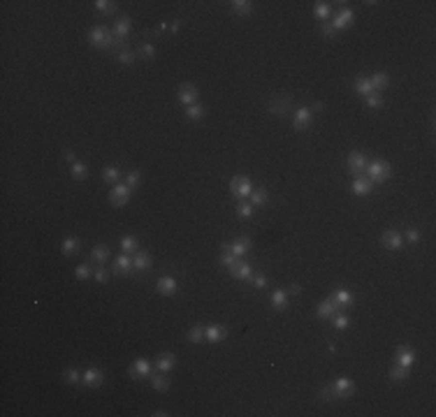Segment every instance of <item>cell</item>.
<instances>
[{"instance_id":"6da1fadb","label":"cell","mask_w":436,"mask_h":417,"mask_svg":"<svg viewBox=\"0 0 436 417\" xmlns=\"http://www.w3.org/2000/svg\"><path fill=\"white\" fill-rule=\"evenodd\" d=\"M364 172H367V176H369L371 183H385L388 178L392 176V167H390V162H385V160H371Z\"/></svg>"},{"instance_id":"7a4b0ae2","label":"cell","mask_w":436,"mask_h":417,"mask_svg":"<svg viewBox=\"0 0 436 417\" xmlns=\"http://www.w3.org/2000/svg\"><path fill=\"white\" fill-rule=\"evenodd\" d=\"M88 42L97 49H109V47H114V35H112V31H107L105 26H96L88 32Z\"/></svg>"},{"instance_id":"3957f363","label":"cell","mask_w":436,"mask_h":417,"mask_svg":"<svg viewBox=\"0 0 436 417\" xmlns=\"http://www.w3.org/2000/svg\"><path fill=\"white\" fill-rule=\"evenodd\" d=\"M230 192H232L234 197L244 199V197H251V192H253V183H251V178L248 176H234L230 181Z\"/></svg>"},{"instance_id":"277c9868","label":"cell","mask_w":436,"mask_h":417,"mask_svg":"<svg viewBox=\"0 0 436 417\" xmlns=\"http://www.w3.org/2000/svg\"><path fill=\"white\" fill-rule=\"evenodd\" d=\"M130 195H132V188H128L126 183H118L109 190V204L112 207H126L130 202Z\"/></svg>"},{"instance_id":"5b68a950","label":"cell","mask_w":436,"mask_h":417,"mask_svg":"<svg viewBox=\"0 0 436 417\" xmlns=\"http://www.w3.org/2000/svg\"><path fill=\"white\" fill-rule=\"evenodd\" d=\"M112 35H114V47H116L118 51L123 49V42H126V37L130 35V16H121V19L114 23V31H112Z\"/></svg>"},{"instance_id":"8992f818","label":"cell","mask_w":436,"mask_h":417,"mask_svg":"<svg viewBox=\"0 0 436 417\" xmlns=\"http://www.w3.org/2000/svg\"><path fill=\"white\" fill-rule=\"evenodd\" d=\"M311 123H313V112H311L308 107H299L297 112L292 114V128H295L297 132L311 128Z\"/></svg>"},{"instance_id":"52a82bcc","label":"cell","mask_w":436,"mask_h":417,"mask_svg":"<svg viewBox=\"0 0 436 417\" xmlns=\"http://www.w3.org/2000/svg\"><path fill=\"white\" fill-rule=\"evenodd\" d=\"M332 389L337 392V399H351V396L355 394V383H353L351 378L341 375V378H337V380L332 383Z\"/></svg>"},{"instance_id":"ba28073f","label":"cell","mask_w":436,"mask_h":417,"mask_svg":"<svg viewBox=\"0 0 436 417\" xmlns=\"http://www.w3.org/2000/svg\"><path fill=\"white\" fill-rule=\"evenodd\" d=\"M128 373L132 380H144V378H151L153 373V366L146 362V359H137V362H132L128 369Z\"/></svg>"},{"instance_id":"9c48e42d","label":"cell","mask_w":436,"mask_h":417,"mask_svg":"<svg viewBox=\"0 0 436 417\" xmlns=\"http://www.w3.org/2000/svg\"><path fill=\"white\" fill-rule=\"evenodd\" d=\"M381 243H383L388 250H399V248H404V234H399L397 229H388V232H383V237H381Z\"/></svg>"},{"instance_id":"30bf717a","label":"cell","mask_w":436,"mask_h":417,"mask_svg":"<svg viewBox=\"0 0 436 417\" xmlns=\"http://www.w3.org/2000/svg\"><path fill=\"white\" fill-rule=\"evenodd\" d=\"M81 383H84L86 387H100L105 383V371L91 366V369H86L84 373H81Z\"/></svg>"},{"instance_id":"8fae6325","label":"cell","mask_w":436,"mask_h":417,"mask_svg":"<svg viewBox=\"0 0 436 417\" xmlns=\"http://www.w3.org/2000/svg\"><path fill=\"white\" fill-rule=\"evenodd\" d=\"M227 269H230V273H232L237 281H251V276H253V267H251L248 262H242V260L230 264Z\"/></svg>"},{"instance_id":"7c38bea8","label":"cell","mask_w":436,"mask_h":417,"mask_svg":"<svg viewBox=\"0 0 436 417\" xmlns=\"http://www.w3.org/2000/svg\"><path fill=\"white\" fill-rule=\"evenodd\" d=\"M177 95H179V102L181 104L191 107V104L197 102V97H200V91H197V86H193V83H183Z\"/></svg>"},{"instance_id":"4fadbf2b","label":"cell","mask_w":436,"mask_h":417,"mask_svg":"<svg viewBox=\"0 0 436 417\" xmlns=\"http://www.w3.org/2000/svg\"><path fill=\"white\" fill-rule=\"evenodd\" d=\"M364 169H367V158H364V153L353 151L351 156H348V172L355 174V176H362V172H364Z\"/></svg>"},{"instance_id":"5bb4252c","label":"cell","mask_w":436,"mask_h":417,"mask_svg":"<svg viewBox=\"0 0 436 417\" xmlns=\"http://www.w3.org/2000/svg\"><path fill=\"white\" fill-rule=\"evenodd\" d=\"M353 21H355V12L346 7V10H341L339 14L334 16V21H332V28L339 32V31H343V28H351Z\"/></svg>"},{"instance_id":"9a60e30c","label":"cell","mask_w":436,"mask_h":417,"mask_svg":"<svg viewBox=\"0 0 436 417\" xmlns=\"http://www.w3.org/2000/svg\"><path fill=\"white\" fill-rule=\"evenodd\" d=\"M204 338H207L209 343H223L225 338H227V329H225L223 324H209V327L204 329Z\"/></svg>"},{"instance_id":"2e32d148","label":"cell","mask_w":436,"mask_h":417,"mask_svg":"<svg viewBox=\"0 0 436 417\" xmlns=\"http://www.w3.org/2000/svg\"><path fill=\"white\" fill-rule=\"evenodd\" d=\"M177 288H179V283H177L174 276H160L158 283H156V290H158L162 297H172V294L177 292Z\"/></svg>"},{"instance_id":"e0dca14e","label":"cell","mask_w":436,"mask_h":417,"mask_svg":"<svg viewBox=\"0 0 436 417\" xmlns=\"http://www.w3.org/2000/svg\"><path fill=\"white\" fill-rule=\"evenodd\" d=\"M135 271V264H132V257H130L128 253H123V255H118L116 262H114V273L118 276H130Z\"/></svg>"},{"instance_id":"ac0fdd59","label":"cell","mask_w":436,"mask_h":417,"mask_svg":"<svg viewBox=\"0 0 436 417\" xmlns=\"http://www.w3.org/2000/svg\"><path fill=\"white\" fill-rule=\"evenodd\" d=\"M288 109H290V97H288V95H278V97H274V100L269 102V112L274 116L288 114Z\"/></svg>"},{"instance_id":"d6986e66","label":"cell","mask_w":436,"mask_h":417,"mask_svg":"<svg viewBox=\"0 0 436 417\" xmlns=\"http://www.w3.org/2000/svg\"><path fill=\"white\" fill-rule=\"evenodd\" d=\"M174 364H177L174 353H160L158 359H156V369H158L160 373H170L172 369H174Z\"/></svg>"},{"instance_id":"ffe728a7","label":"cell","mask_w":436,"mask_h":417,"mask_svg":"<svg viewBox=\"0 0 436 417\" xmlns=\"http://www.w3.org/2000/svg\"><path fill=\"white\" fill-rule=\"evenodd\" d=\"M371 188H373V183H371V181H369V178L357 176V178H355V181H353L351 190H353V195H357V197H367V195L371 192Z\"/></svg>"},{"instance_id":"44dd1931","label":"cell","mask_w":436,"mask_h":417,"mask_svg":"<svg viewBox=\"0 0 436 417\" xmlns=\"http://www.w3.org/2000/svg\"><path fill=\"white\" fill-rule=\"evenodd\" d=\"M332 302L337 304V308H348L355 304V297H353L351 290H337L332 294Z\"/></svg>"},{"instance_id":"7402d4cb","label":"cell","mask_w":436,"mask_h":417,"mask_svg":"<svg viewBox=\"0 0 436 417\" xmlns=\"http://www.w3.org/2000/svg\"><path fill=\"white\" fill-rule=\"evenodd\" d=\"M413 359H415V353H413V348L411 345H399L397 348V364L399 366H408L413 364Z\"/></svg>"},{"instance_id":"603a6c76","label":"cell","mask_w":436,"mask_h":417,"mask_svg":"<svg viewBox=\"0 0 436 417\" xmlns=\"http://www.w3.org/2000/svg\"><path fill=\"white\" fill-rule=\"evenodd\" d=\"M248 248H251V237H239V239H234L232 243H230V250H232V255L239 260L242 255H246L248 253Z\"/></svg>"},{"instance_id":"cb8c5ba5","label":"cell","mask_w":436,"mask_h":417,"mask_svg":"<svg viewBox=\"0 0 436 417\" xmlns=\"http://www.w3.org/2000/svg\"><path fill=\"white\" fill-rule=\"evenodd\" d=\"M316 313H318V318H323V320H330L332 315L337 313V304L332 302V297H330V299H325V302H320V304H318Z\"/></svg>"},{"instance_id":"d4e9b609","label":"cell","mask_w":436,"mask_h":417,"mask_svg":"<svg viewBox=\"0 0 436 417\" xmlns=\"http://www.w3.org/2000/svg\"><path fill=\"white\" fill-rule=\"evenodd\" d=\"M91 260L96 262V264H107V260H109V248H107L105 243L93 246V250H91Z\"/></svg>"},{"instance_id":"484cf974","label":"cell","mask_w":436,"mask_h":417,"mask_svg":"<svg viewBox=\"0 0 436 417\" xmlns=\"http://www.w3.org/2000/svg\"><path fill=\"white\" fill-rule=\"evenodd\" d=\"M132 264H135V271H149L153 260H151L149 253H142V250H139L137 255L132 257Z\"/></svg>"},{"instance_id":"4316f807","label":"cell","mask_w":436,"mask_h":417,"mask_svg":"<svg viewBox=\"0 0 436 417\" xmlns=\"http://www.w3.org/2000/svg\"><path fill=\"white\" fill-rule=\"evenodd\" d=\"M369 81H371L373 91H376V93H381V91H385V88L390 86V74H388V72H376Z\"/></svg>"},{"instance_id":"83f0119b","label":"cell","mask_w":436,"mask_h":417,"mask_svg":"<svg viewBox=\"0 0 436 417\" xmlns=\"http://www.w3.org/2000/svg\"><path fill=\"white\" fill-rule=\"evenodd\" d=\"M286 306H288V292L286 290L272 292V308H274V311H283Z\"/></svg>"},{"instance_id":"f1b7e54d","label":"cell","mask_w":436,"mask_h":417,"mask_svg":"<svg viewBox=\"0 0 436 417\" xmlns=\"http://www.w3.org/2000/svg\"><path fill=\"white\" fill-rule=\"evenodd\" d=\"M355 91H357L360 95H364V97H369L371 93H376L371 81H369V77H357V79H355Z\"/></svg>"},{"instance_id":"f546056e","label":"cell","mask_w":436,"mask_h":417,"mask_svg":"<svg viewBox=\"0 0 436 417\" xmlns=\"http://www.w3.org/2000/svg\"><path fill=\"white\" fill-rule=\"evenodd\" d=\"M230 5H232V12L239 14V16H248V14L253 12V2H251V0H234Z\"/></svg>"},{"instance_id":"4dcf8cb0","label":"cell","mask_w":436,"mask_h":417,"mask_svg":"<svg viewBox=\"0 0 436 417\" xmlns=\"http://www.w3.org/2000/svg\"><path fill=\"white\" fill-rule=\"evenodd\" d=\"M151 385L153 389H158V392H167V387H170V380H167V373H151Z\"/></svg>"},{"instance_id":"1f68e13d","label":"cell","mask_w":436,"mask_h":417,"mask_svg":"<svg viewBox=\"0 0 436 417\" xmlns=\"http://www.w3.org/2000/svg\"><path fill=\"white\" fill-rule=\"evenodd\" d=\"M70 176L77 178V181L88 178V165H86V162H72V167H70Z\"/></svg>"},{"instance_id":"d6a6232c","label":"cell","mask_w":436,"mask_h":417,"mask_svg":"<svg viewBox=\"0 0 436 417\" xmlns=\"http://www.w3.org/2000/svg\"><path fill=\"white\" fill-rule=\"evenodd\" d=\"M61 250H63V255H75V253H79V239H77V237H65L63 243H61Z\"/></svg>"},{"instance_id":"836d02e7","label":"cell","mask_w":436,"mask_h":417,"mask_svg":"<svg viewBox=\"0 0 436 417\" xmlns=\"http://www.w3.org/2000/svg\"><path fill=\"white\" fill-rule=\"evenodd\" d=\"M137 56L142 61H153V58H156V47H153L151 42H142L137 49Z\"/></svg>"},{"instance_id":"e575fe53","label":"cell","mask_w":436,"mask_h":417,"mask_svg":"<svg viewBox=\"0 0 436 417\" xmlns=\"http://www.w3.org/2000/svg\"><path fill=\"white\" fill-rule=\"evenodd\" d=\"M269 195H267L265 188H253V192H251V204L253 207H265Z\"/></svg>"},{"instance_id":"d590c367","label":"cell","mask_w":436,"mask_h":417,"mask_svg":"<svg viewBox=\"0 0 436 417\" xmlns=\"http://www.w3.org/2000/svg\"><path fill=\"white\" fill-rule=\"evenodd\" d=\"M118 178H121V169H118L116 165H109L102 169V181H107V183H116Z\"/></svg>"},{"instance_id":"8d00e7d4","label":"cell","mask_w":436,"mask_h":417,"mask_svg":"<svg viewBox=\"0 0 436 417\" xmlns=\"http://www.w3.org/2000/svg\"><path fill=\"white\" fill-rule=\"evenodd\" d=\"M221 257H218V264H223V267H230V264H234L237 262V257L232 255V250H230V243H223L221 246Z\"/></svg>"},{"instance_id":"74e56055","label":"cell","mask_w":436,"mask_h":417,"mask_svg":"<svg viewBox=\"0 0 436 417\" xmlns=\"http://www.w3.org/2000/svg\"><path fill=\"white\" fill-rule=\"evenodd\" d=\"M313 14L318 16V19H323V21H327L330 19V14H332V5L330 2H316V7H313Z\"/></svg>"},{"instance_id":"f35d334b","label":"cell","mask_w":436,"mask_h":417,"mask_svg":"<svg viewBox=\"0 0 436 417\" xmlns=\"http://www.w3.org/2000/svg\"><path fill=\"white\" fill-rule=\"evenodd\" d=\"M186 116H188L191 121H202V118H204V107L200 102L191 104V107H186Z\"/></svg>"},{"instance_id":"ab89813d","label":"cell","mask_w":436,"mask_h":417,"mask_svg":"<svg viewBox=\"0 0 436 417\" xmlns=\"http://www.w3.org/2000/svg\"><path fill=\"white\" fill-rule=\"evenodd\" d=\"M191 343H204L207 338H204V329L200 327V324H195V327H191L188 329V336H186Z\"/></svg>"},{"instance_id":"60d3db41","label":"cell","mask_w":436,"mask_h":417,"mask_svg":"<svg viewBox=\"0 0 436 417\" xmlns=\"http://www.w3.org/2000/svg\"><path fill=\"white\" fill-rule=\"evenodd\" d=\"M137 246H139V239L137 237H123V239H121V250H123V253H135V250H137Z\"/></svg>"},{"instance_id":"b9f144b4","label":"cell","mask_w":436,"mask_h":417,"mask_svg":"<svg viewBox=\"0 0 436 417\" xmlns=\"http://www.w3.org/2000/svg\"><path fill=\"white\" fill-rule=\"evenodd\" d=\"M390 378H392L394 383H404L406 378H408V369H406V366L394 364L392 369H390Z\"/></svg>"},{"instance_id":"7bdbcfd3","label":"cell","mask_w":436,"mask_h":417,"mask_svg":"<svg viewBox=\"0 0 436 417\" xmlns=\"http://www.w3.org/2000/svg\"><path fill=\"white\" fill-rule=\"evenodd\" d=\"M332 324H334L337 329H348V327H351V318H348L346 313H334V315H332Z\"/></svg>"},{"instance_id":"ee69618b","label":"cell","mask_w":436,"mask_h":417,"mask_svg":"<svg viewBox=\"0 0 436 417\" xmlns=\"http://www.w3.org/2000/svg\"><path fill=\"white\" fill-rule=\"evenodd\" d=\"M93 5H96V10L102 12V14H114V12H116V2H112V0H96Z\"/></svg>"},{"instance_id":"f6af8a7d","label":"cell","mask_w":436,"mask_h":417,"mask_svg":"<svg viewBox=\"0 0 436 417\" xmlns=\"http://www.w3.org/2000/svg\"><path fill=\"white\" fill-rule=\"evenodd\" d=\"M75 276H77V281H88V278L93 276L91 264H79V267L75 269Z\"/></svg>"},{"instance_id":"bcb514c9","label":"cell","mask_w":436,"mask_h":417,"mask_svg":"<svg viewBox=\"0 0 436 417\" xmlns=\"http://www.w3.org/2000/svg\"><path fill=\"white\" fill-rule=\"evenodd\" d=\"M63 380L67 383V385H75V383L81 380V373H79L77 369H65V371H63Z\"/></svg>"},{"instance_id":"7dc6e473","label":"cell","mask_w":436,"mask_h":417,"mask_svg":"<svg viewBox=\"0 0 436 417\" xmlns=\"http://www.w3.org/2000/svg\"><path fill=\"white\" fill-rule=\"evenodd\" d=\"M253 204H246V202H239V204H237V216H239V218H251V216H253Z\"/></svg>"},{"instance_id":"c3c4849f","label":"cell","mask_w":436,"mask_h":417,"mask_svg":"<svg viewBox=\"0 0 436 417\" xmlns=\"http://www.w3.org/2000/svg\"><path fill=\"white\" fill-rule=\"evenodd\" d=\"M139 181H142V174H139V169H132V172H128V174H126V186H128V188H137Z\"/></svg>"},{"instance_id":"681fc988","label":"cell","mask_w":436,"mask_h":417,"mask_svg":"<svg viewBox=\"0 0 436 417\" xmlns=\"http://www.w3.org/2000/svg\"><path fill=\"white\" fill-rule=\"evenodd\" d=\"M118 63H121V65H132V63H135V53L130 51V49H121V51H118Z\"/></svg>"},{"instance_id":"f907efd6","label":"cell","mask_w":436,"mask_h":417,"mask_svg":"<svg viewBox=\"0 0 436 417\" xmlns=\"http://www.w3.org/2000/svg\"><path fill=\"white\" fill-rule=\"evenodd\" d=\"M364 100H367V107H373V109H376V107H383V104H385V100L381 97V93H371L369 97H364Z\"/></svg>"},{"instance_id":"816d5d0a","label":"cell","mask_w":436,"mask_h":417,"mask_svg":"<svg viewBox=\"0 0 436 417\" xmlns=\"http://www.w3.org/2000/svg\"><path fill=\"white\" fill-rule=\"evenodd\" d=\"M320 399L323 401H337V392L332 389V385H325L320 389Z\"/></svg>"},{"instance_id":"f5cc1de1","label":"cell","mask_w":436,"mask_h":417,"mask_svg":"<svg viewBox=\"0 0 436 417\" xmlns=\"http://www.w3.org/2000/svg\"><path fill=\"white\" fill-rule=\"evenodd\" d=\"M93 278H96L97 283H107V281H109V273H107V269L102 267V264H100V267L93 271Z\"/></svg>"},{"instance_id":"db71d44e","label":"cell","mask_w":436,"mask_h":417,"mask_svg":"<svg viewBox=\"0 0 436 417\" xmlns=\"http://www.w3.org/2000/svg\"><path fill=\"white\" fill-rule=\"evenodd\" d=\"M251 281H253V285H256L258 290L267 288V276H265V273H256V276H251Z\"/></svg>"},{"instance_id":"11a10c76","label":"cell","mask_w":436,"mask_h":417,"mask_svg":"<svg viewBox=\"0 0 436 417\" xmlns=\"http://www.w3.org/2000/svg\"><path fill=\"white\" fill-rule=\"evenodd\" d=\"M320 32H323V37H327V40H334V37H337V31L332 28V23H323Z\"/></svg>"},{"instance_id":"9f6ffc18","label":"cell","mask_w":436,"mask_h":417,"mask_svg":"<svg viewBox=\"0 0 436 417\" xmlns=\"http://www.w3.org/2000/svg\"><path fill=\"white\" fill-rule=\"evenodd\" d=\"M406 239L411 241V243H418V241H420V229H415V227L406 229Z\"/></svg>"},{"instance_id":"6f0895ef","label":"cell","mask_w":436,"mask_h":417,"mask_svg":"<svg viewBox=\"0 0 436 417\" xmlns=\"http://www.w3.org/2000/svg\"><path fill=\"white\" fill-rule=\"evenodd\" d=\"M63 158L67 160V162H77V153L75 151H70V148H65L63 151Z\"/></svg>"},{"instance_id":"680465c9","label":"cell","mask_w":436,"mask_h":417,"mask_svg":"<svg viewBox=\"0 0 436 417\" xmlns=\"http://www.w3.org/2000/svg\"><path fill=\"white\" fill-rule=\"evenodd\" d=\"M288 292H290V294H299V292H302V288H299L297 283H292V285H290V290H288Z\"/></svg>"},{"instance_id":"91938a15","label":"cell","mask_w":436,"mask_h":417,"mask_svg":"<svg viewBox=\"0 0 436 417\" xmlns=\"http://www.w3.org/2000/svg\"><path fill=\"white\" fill-rule=\"evenodd\" d=\"M323 109H325V104H323V102H316V104H313V109H311V112H323Z\"/></svg>"},{"instance_id":"94428289","label":"cell","mask_w":436,"mask_h":417,"mask_svg":"<svg viewBox=\"0 0 436 417\" xmlns=\"http://www.w3.org/2000/svg\"><path fill=\"white\" fill-rule=\"evenodd\" d=\"M153 415H156V417H167V415H170V413H165V410H156Z\"/></svg>"}]
</instances>
